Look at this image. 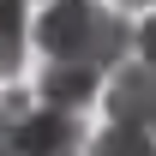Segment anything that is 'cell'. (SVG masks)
Wrapping results in <instances>:
<instances>
[{
	"instance_id": "2",
	"label": "cell",
	"mask_w": 156,
	"mask_h": 156,
	"mask_svg": "<svg viewBox=\"0 0 156 156\" xmlns=\"http://www.w3.org/2000/svg\"><path fill=\"white\" fill-rule=\"evenodd\" d=\"M24 156H84V126H78L72 108H54V102H30L24 114Z\"/></svg>"
},
{
	"instance_id": "8",
	"label": "cell",
	"mask_w": 156,
	"mask_h": 156,
	"mask_svg": "<svg viewBox=\"0 0 156 156\" xmlns=\"http://www.w3.org/2000/svg\"><path fill=\"white\" fill-rule=\"evenodd\" d=\"M138 60H144V66H156V12L138 24Z\"/></svg>"
},
{
	"instance_id": "1",
	"label": "cell",
	"mask_w": 156,
	"mask_h": 156,
	"mask_svg": "<svg viewBox=\"0 0 156 156\" xmlns=\"http://www.w3.org/2000/svg\"><path fill=\"white\" fill-rule=\"evenodd\" d=\"M36 48L54 60H90L96 72H108L132 54V24L96 0H54L36 18Z\"/></svg>"
},
{
	"instance_id": "4",
	"label": "cell",
	"mask_w": 156,
	"mask_h": 156,
	"mask_svg": "<svg viewBox=\"0 0 156 156\" xmlns=\"http://www.w3.org/2000/svg\"><path fill=\"white\" fill-rule=\"evenodd\" d=\"M96 84H102V72L90 60H54L48 54V66H42V78H36V96L54 102V108H84V102L96 96Z\"/></svg>"
},
{
	"instance_id": "3",
	"label": "cell",
	"mask_w": 156,
	"mask_h": 156,
	"mask_svg": "<svg viewBox=\"0 0 156 156\" xmlns=\"http://www.w3.org/2000/svg\"><path fill=\"white\" fill-rule=\"evenodd\" d=\"M108 114L126 120V126H144V132H156V66H144V60H120L114 84H108Z\"/></svg>"
},
{
	"instance_id": "5",
	"label": "cell",
	"mask_w": 156,
	"mask_h": 156,
	"mask_svg": "<svg viewBox=\"0 0 156 156\" xmlns=\"http://www.w3.org/2000/svg\"><path fill=\"white\" fill-rule=\"evenodd\" d=\"M24 0H0V78H12L24 66Z\"/></svg>"
},
{
	"instance_id": "6",
	"label": "cell",
	"mask_w": 156,
	"mask_h": 156,
	"mask_svg": "<svg viewBox=\"0 0 156 156\" xmlns=\"http://www.w3.org/2000/svg\"><path fill=\"white\" fill-rule=\"evenodd\" d=\"M90 156H156V138L144 132V126H126V120H114L108 132L90 144Z\"/></svg>"
},
{
	"instance_id": "7",
	"label": "cell",
	"mask_w": 156,
	"mask_h": 156,
	"mask_svg": "<svg viewBox=\"0 0 156 156\" xmlns=\"http://www.w3.org/2000/svg\"><path fill=\"white\" fill-rule=\"evenodd\" d=\"M24 114H30V96L6 90L0 96V156H24Z\"/></svg>"
},
{
	"instance_id": "9",
	"label": "cell",
	"mask_w": 156,
	"mask_h": 156,
	"mask_svg": "<svg viewBox=\"0 0 156 156\" xmlns=\"http://www.w3.org/2000/svg\"><path fill=\"white\" fill-rule=\"evenodd\" d=\"M126 6H156V0H126Z\"/></svg>"
}]
</instances>
